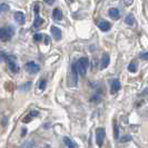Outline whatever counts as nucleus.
Wrapping results in <instances>:
<instances>
[{
  "label": "nucleus",
  "mask_w": 148,
  "mask_h": 148,
  "mask_svg": "<svg viewBox=\"0 0 148 148\" xmlns=\"http://www.w3.org/2000/svg\"><path fill=\"white\" fill-rule=\"evenodd\" d=\"M2 53V57L5 58L6 62L8 65V68L11 70V73L14 74H18L19 73V66H18V62H17V58L14 55H5V51H1Z\"/></svg>",
  "instance_id": "1"
},
{
  "label": "nucleus",
  "mask_w": 148,
  "mask_h": 148,
  "mask_svg": "<svg viewBox=\"0 0 148 148\" xmlns=\"http://www.w3.org/2000/svg\"><path fill=\"white\" fill-rule=\"evenodd\" d=\"M78 84V71H77V68L75 66V64H73L71 66V70L70 73L68 74V78H67V85L70 87V88H75Z\"/></svg>",
  "instance_id": "2"
},
{
  "label": "nucleus",
  "mask_w": 148,
  "mask_h": 148,
  "mask_svg": "<svg viewBox=\"0 0 148 148\" xmlns=\"http://www.w3.org/2000/svg\"><path fill=\"white\" fill-rule=\"evenodd\" d=\"M75 66L77 68V71L80 76H85L86 73H87V69H88L89 66V60L85 57H82L80 59H78L76 62H75Z\"/></svg>",
  "instance_id": "3"
},
{
  "label": "nucleus",
  "mask_w": 148,
  "mask_h": 148,
  "mask_svg": "<svg viewBox=\"0 0 148 148\" xmlns=\"http://www.w3.org/2000/svg\"><path fill=\"white\" fill-rule=\"evenodd\" d=\"M15 35V28L12 26H7L1 28V32H0V37L2 41H9Z\"/></svg>",
  "instance_id": "4"
},
{
  "label": "nucleus",
  "mask_w": 148,
  "mask_h": 148,
  "mask_svg": "<svg viewBox=\"0 0 148 148\" xmlns=\"http://www.w3.org/2000/svg\"><path fill=\"white\" fill-rule=\"evenodd\" d=\"M26 70L31 75H35L37 74L38 71L40 70V67L38 66L36 62H34V61H29V62H27L26 64Z\"/></svg>",
  "instance_id": "5"
},
{
  "label": "nucleus",
  "mask_w": 148,
  "mask_h": 148,
  "mask_svg": "<svg viewBox=\"0 0 148 148\" xmlns=\"http://www.w3.org/2000/svg\"><path fill=\"white\" fill-rule=\"evenodd\" d=\"M105 139V129L104 128H97L96 129V141L99 147L103 146V143Z\"/></svg>",
  "instance_id": "6"
},
{
  "label": "nucleus",
  "mask_w": 148,
  "mask_h": 148,
  "mask_svg": "<svg viewBox=\"0 0 148 148\" xmlns=\"http://www.w3.org/2000/svg\"><path fill=\"white\" fill-rule=\"evenodd\" d=\"M97 26H98V28L101 30V31H109L111 28V25L110 22L106 21V20H100V21L97 22Z\"/></svg>",
  "instance_id": "7"
},
{
  "label": "nucleus",
  "mask_w": 148,
  "mask_h": 148,
  "mask_svg": "<svg viewBox=\"0 0 148 148\" xmlns=\"http://www.w3.org/2000/svg\"><path fill=\"white\" fill-rule=\"evenodd\" d=\"M120 88H121V86H120L119 80L118 79H114V80L111 82V85H110V94L111 95H114V94L118 92Z\"/></svg>",
  "instance_id": "8"
},
{
  "label": "nucleus",
  "mask_w": 148,
  "mask_h": 148,
  "mask_svg": "<svg viewBox=\"0 0 148 148\" xmlns=\"http://www.w3.org/2000/svg\"><path fill=\"white\" fill-rule=\"evenodd\" d=\"M50 32H51V36L52 38L55 39V40H60V38H61V31L58 27H56V26H51V28H50Z\"/></svg>",
  "instance_id": "9"
},
{
  "label": "nucleus",
  "mask_w": 148,
  "mask_h": 148,
  "mask_svg": "<svg viewBox=\"0 0 148 148\" xmlns=\"http://www.w3.org/2000/svg\"><path fill=\"white\" fill-rule=\"evenodd\" d=\"M42 23H44V20H42V18H40L39 15H38V12H36V17H35V21H34V25H32V29H39L41 26H42Z\"/></svg>",
  "instance_id": "10"
},
{
  "label": "nucleus",
  "mask_w": 148,
  "mask_h": 148,
  "mask_svg": "<svg viewBox=\"0 0 148 148\" xmlns=\"http://www.w3.org/2000/svg\"><path fill=\"white\" fill-rule=\"evenodd\" d=\"M109 61H110L109 56H108L107 53L103 55V57H101V59H100V69H105L106 67H108Z\"/></svg>",
  "instance_id": "11"
},
{
  "label": "nucleus",
  "mask_w": 148,
  "mask_h": 148,
  "mask_svg": "<svg viewBox=\"0 0 148 148\" xmlns=\"http://www.w3.org/2000/svg\"><path fill=\"white\" fill-rule=\"evenodd\" d=\"M14 18H15L16 22L19 23V25H23V23H25V15L22 14L21 11H17V12H15Z\"/></svg>",
  "instance_id": "12"
},
{
  "label": "nucleus",
  "mask_w": 148,
  "mask_h": 148,
  "mask_svg": "<svg viewBox=\"0 0 148 148\" xmlns=\"http://www.w3.org/2000/svg\"><path fill=\"white\" fill-rule=\"evenodd\" d=\"M38 111H36V110H31L28 114V115H26V117L22 119V121L25 123V124H27V123H29V121H31V119L32 118H35V117H37L38 116Z\"/></svg>",
  "instance_id": "13"
},
{
  "label": "nucleus",
  "mask_w": 148,
  "mask_h": 148,
  "mask_svg": "<svg viewBox=\"0 0 148 148\" xmlns=\"http://www.w3.org/2000/svg\"><path fill=\"white\" fill-rule=\"evenodd\" d=\"M52 18L56 21H60L62 19V12L60 11V9H58V8L53 9V11H52Z\"/></svg>",
  "instance_id": "14"
},
{
  "label": "nucleus",
  "mask_w": 148,
  "mask_h": 148,
  "mask_svg": "<svg viewBox=\"0 0 148 148\" xmlns=\"http://www.w3.org/2000/svg\"><path fill=\"white\" fill-rule=\"evenodd\" d=\"M108 15H109L110 18L115 19V20L119 19V11H118V9H117V8H110V9H109V11H108Z\"/></svg>",
  "instance_id": "15"
},
{
  "label": "nucleus",
  "mask_w": 148,
  "mask_h": 148,
  "mask_svg": "<svg viewBox=\"0 0 148 148\" xmlns=\"http://www.w3.org/2000/svg\"><path fill=\"white\" fill-rule=\"evenodd\" d=\"M64 143H65V145H66L67 147H69V148L78 147V145H77L76 143H74V141L71 140L69 137H64Z\"/></svg>",
  "instance_id": "16"
},
{
  "label": "nucleus",
  "mask_w": 148,
  "mask_h": 148,
  "mask_svg": "<svg viewBox=\"0 0 148 148\" xmlns=\"http://www.w3.org/2000/svg\"><path fill=\"white\" fill-rule=\"evenodd\" d=\"M118 136H119L118 124H117V121L115 120V121H114V138H115V139H118Z\"/></svg>",
  "instance_id": "17"
},
{
  "label": "nucleus",
  "mask_w": 148,
  "mask_h": 148,
  "mask_svg": "<svg viewBox=\"0 0 148 148\" xmlns=\"http://www.w3.org/2000/svg\"><path fill=\"white\" fill-rule=\"evenodd\" d=\"M128 70H129L130 73H136V71H137V65H136L135 62H130V64L128 65Z\"/></svg>",
  "instance_id": "18"
},
{
  "label": "nucleus",
  "mask_w": 148,
  "mask_h": 148,
  "mask_svg": "<svg viewBox=\"0 0 148 148\" xmlns=\"http://www.w3.org/2000/svg\"><path fill=\"white\" fill-rule=\"evenodd\" d=\"M125 22H126L127 25H129V26H132L134 23V16L133 15H128L126 17V19H125Z\"/></svg>",
  "instance_id": "19"
},
{
  "label": "nucleus",
  "mask_w": 148,
  "mask_h": 148,
  "mask_svg": "<svg viewBox=\"0 0 148 148\" xmlns=\"http://www.w3.org/2000/svg\"><path fill=\"white\" fill-rule=\"evenodd\" d=\"M42 37H45L42 34H36V35H34V41H40V40H42Z\"/></svg>",
  "instance_id": "20"
},
{
  "label": "nucleus",
  "mask_w": 148,
  "mask_h": 148,
  "mask_svg": "<svg viewBox=\"0 0 148 148\" xmlns=\"http://www.w3.org/2000/svg\"><path fill=\"white\" fill-rule=\"evenodd\" d=\"M46 85H47L46 80H40V82H39V89L44 90V89L46 88Z\"/></svg>",
  "instance_id": "21"
},
{
  "label": "nucleus",
  "mask_w": 148,
  "mask_h": 148,
  "mask_svg": "<svg viewBox=\"0 0 148 148\" xmlns=\"http://www.w3.org/2000/svg\"><path fill=\"white\" fill-rule=\"evenodd\" d=\"M8 10H9V6L6 5V3H2L1 5V11L5 12V11H8Z\"/></svg>",
  "instance_id": "22"
},
{
  "label": "nucleus",
  "mask_w": 148,
  "mask_h": 148,
  "mask_svg": "<svg viewBox=\"0 0 148 148\" xmlns=\"http://www.w3.org/2000/svg\"><path fill=\"white\" fill-rule=\"evenodd\" d=\"M140 58H141V59H144V60H147L148 59V51L147 52H144V53H141Z\"/></svg>",
  "instance_id": "23"
},
{
  "label": "nucleus",
  "mask_w": 148,
  "mask_h": 148,
  "mask_svg": "<svg viewBox=\"0 0 148 148\" xmlns=\"http://www.w3.org/2000/svg\"><path fill=\"white\" fill-rule=\"evenodd\" d=\"M44 1L47 3V5H49V6L53 5V2H55V0H44Z\"/></svg>",
  "instance_id": "24"
},
{
  "label": "nucleus",
  "mask_w": 148,
  "mask_h": 148,
  "mask_svg": "<svg viewBox=\"0 0 148 148\" xmlns=\"http://www.w3.org/2000/svg\"><path fill=\"white\" fill-rule=\"evenodd\" d=\"M127 140H130V137H129V136H127V137H124V138H121V141H123V143H126Z\"/></svg>",
  "instance_id": "25"
},
{
  "label": "nucleus",
  "mask_w": 148,
  "mask_h": 148,
  "mask_svg": "<svg viewBox=\"0 0 148 148\" xmlns=\"http://www.w3.org/2000/svg\"><path fill=\"white\" fill-rule=\"evenodd\" d=\"M49 40H50V39H49V37H48V36H45V44L48 45V44H49Z\"/></svg>",
  "instance_id": "26"
},
{
  "label": "nucleus",
  "mask_w": 148,
  "mask_h": 148,
  "mask_svg": "<svg viewBox=\"0 0 148 148\" xmlns=\"http://www.w3.org/2000/svg\"><path fill=\"white\" fill-rule=\"evenodd\" d=\"M27 134V129L26 128H22V134H21V136H25Z\"/></svg>",
  "instance_id": "27"
}]
</instances>
